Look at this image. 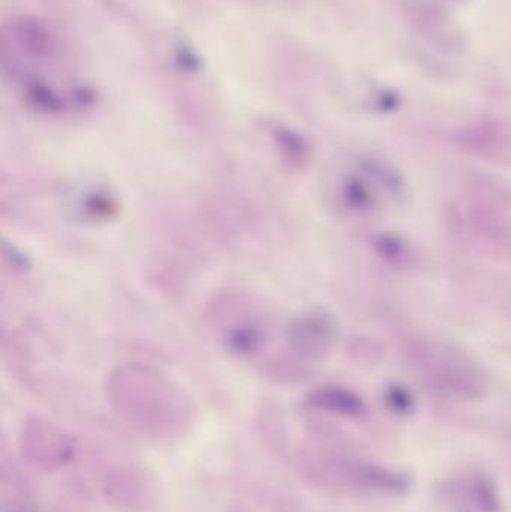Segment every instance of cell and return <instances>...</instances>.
Segmentation results:
<instances>
[{
	"instance_id": "cell-1",
	"label": "cell",
	"mask_w": 511,
	"mask_h": 512,
	"mask_svg": "<svg viewBox=\"0 0 511 512\" xmlns=\"http://www.w3.org/2000/svg\"><path fill=\"white\" fill-rule=\"evenodd\" d=\"M404 357L423 387L444 399L473 402L486 391L485 373L471 355L446 340L413 337Z\"/></svg>"
},
{
	"instance_id": "cell-2",
	"label": "cell",
	"mask_w": 511,
	"mask_h": 512,
	"mask_svg": "<svg viewBox=\"0 0 511 512\" xmlns=\"http://www.w3.org/2000/svg\"><path fill=\"white\" fill-rule=\"evenodd\" d=\"M338 339V322L326 310H312L300 316L290 330L294 351L311 360H320L329 354Z\"/></svg>"
},
{
	"instance_id": "cell-3",
	"label": "cell",
	"mask_w": 511,
	"mask_h": 512,
	"mask_svg": "<svg viewBox=\"0 0 511 512\" xmlns=\"http://www.w3.org/2000/svg\"><path fill=\"white\" fill-rule=\"evenodd\" d=\"M473 236L489 246L491 251L501 255L511 254V222L504 216L503 209L494 203L474 204L468 209L467 219H462Z\"/></svg>"
},
{
	"instance_id": "cell-4",
	"label": "cell",
	"mask_w": 511,
	"mask_h": 512,
	"mask_svg": "<svg viewBox=\"0 0 511 512\" xmlns=\"http://www.w3.org/2000/svg\"><path fill=\"white\" fill-rule=\"evenodd\" d=\"M309 403L314 408L344 415V417H362L366 412V405L362 397L354 391L339 385H324L312 391Z\"/></svg>"
},
{
	"instance_id": "cell-5",
	"label": "cell",
	"mask_w": 511,
	"mask_h": 512,
	"mask_svg": "<svg viewBox=\"0 0 511 512\" xmlns=\"http://www.w3.org/2000/svg\"><path fill=\"white\" fill-rule=\"evenodd\" d=\"M359 173H362L378 192L392 198L401 200L405 195V180L402 174L383 159L377 156H365L359 161Z\"/></svg>"
},
{
	"instance_id": "cell-6",
	"label": "cell",
	"mask_w": 511,
	"mask_h": 512,
	"mask_svg": "<svg viewBox=\"0 0 511 512\" xmlns=\"http://www.w3.org/2000/svg\"><path fill=\"white\" fill-rule=\"evenodd\" d=\"M341 198L348 209L363 215L377 212L380 207V192L359 171L345 177L341 185Z\"/></svg>"
},
{
	"instance_id": "cell-7",
	"label": "cell",
	"mask_w": 511,
	"mask_h": 512,
	"mask_svg": "<svg viewBox=\"0 0 511 512\" xmlns=\"http://www.w3.org/2000/svg\"><path fill=\"white\" fill-rule=\"evenodd\" d=\"M372 249L384 262L395 268H413L417 264V255L411 243L405 237L395 233H378L372 237Z\"/></svg>"
},
{
	"instance_id": "cell-8",
	"label": "cell",
	"mask_w": 511,
	"mask_h": 512,
	"mask_svg": "<svg viewBox=\"0 0 511 512\" xmlns=\"http://www.w3.org/2000/svg\"><path fill=\"white\" fill-rule=\"evenodd\" d=\"M456 493L462 496V501L467 502L470 507L480 512H498L500 510V499L497 489L492 481L483 475H471L459 481L456 486Z\"/></svg>"
},
{
	"instance_id": "cell-9",
	"label": "cell",
	"mask_w": 511,
	"mask_h": 512,
	"mask_svg": "<svg viewBox=\"0 0 511 512\" xmlns=\"http://www.w3.org/2000/svg\"><path fill=\"white\" fill-rule=\"evenodd\" d=\"M461 146L468 152L476 153L479 156H501L506 147V135L500 129H476V131H467L459 137Z\"/></svg>"
},
{
	"instance_id": "cell-10",
	"label": "cell",
	"mask_w": 511,
	"mask_h": 512,
	"mask_svg": "<svg viewBox=\"0 0 511 512\" xmlns=\"http://www.w3.org/2000/svg\"><path fill=\"white\" fill-rule=\"evenodd\" d=\"M384 402H386L387 408L396 412V414H410L414 409L413 394L404 385H389L386 388V393H384Z\"/></svg>"
},
{
	"instance_id": "cell-11",
	"label": "cell",
	"mask_w": 511,
	"mask_h": 512,
	"mask_svg": "<svg viewBox=\"0 0 511 512\" xmlns=\"http://www.w3.org/2000/svg\"><path fill=\"white\" fill-rule=\"evenodd\" d=\"M374 105L375 110L381 111V113H392L401 105V98L390 90H384L375 96Z\"/></svg>"
},
{
	"instance_id": "cell-12",
	"label": "cell",
	"mask_w": 511,
	"mask_h": 512,
	"mask_svg": "<svg viewBox=\"0 0 511 512\" xmlns=\"http://www.w3.org/2000/svg\"><path fill=\"white\" fill-rule=\"evenodd\" d=\"M5 512H36L35 507H33L32 501H30L29 496L24 493V495H20V493H14L11 501L5 502Z\"/></svg>"
}]
</instances>
